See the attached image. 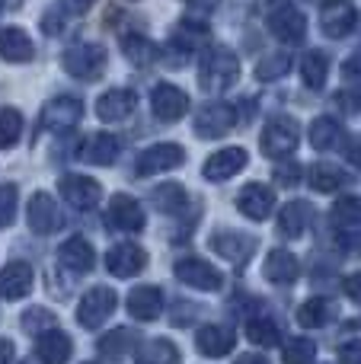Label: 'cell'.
<instances>
[{
    "label": "cell",
    "mask_w": 361,
    "mask_h": 364,
    "mask_svg": "<svg viewBox=\"0 0 361 364\" xmlns=\"http://www.w3.org/2000/svg\"><path fill=\"white\" fill-rule=\"evenodd\" d=\"M339 138H343V128H339L336 119H326V115L313 119V125H311V144L317 147V151H333V147L339 144Z\"/></svg>",
    "instance_id": "obj_31"
},
{
    "label": "cell",
    "mask_w": 361,
    "mask_h": 364,
    "mask_svg": "<svg viewBox=\"0 0 361 364\" xmlns=\"http://www.w3.org/2000/svg\"><path fill=\"white\" fill-rule=\"evenodd\" d=\"M153 205L166 214H176L189 205V198H185V188L179 182H163V186L153 188Z\"/></svg>",
    "instance_id": "obj_32"
},
{
    "label": "cell",
    "mask_w": 361,
    "mask_h": 364,
    "mask_svg": "<svg viewBox=\"0 0 361 364\" xmlns=\"http://www.w3.org/2000/svg\"><path fill=\"white\" fill-rule=\"evenodd\" d=\"M106 220L115 230L138 233V230H144V208H141L138 198H131V195H112Z\"/></svg>",
    "instance_id": "obj_14"
},
{
    "label": "cell",
    "mask_w": 361,
    "mask_h": 364,
    "mask_svg": "<svg viewBox=\"0 0 361 364\" xmlns=\"http://www.w3.org/2000/svg\"><path fill=\"white\" fill-rule=\"evenodd\" d=\"M58 192L68 205H74L77 211H90V208L99 205L102 198V186L90 176H80V173H64L58 179Z\"/></svg>",
    "instance_id": "obj_6"
},
{
    "label": "cell",
    "mask_w": 361,
    "mask_h": 364,
    "mask_svg": "<svg viewBox=\"0 0 361 364\" xmlns=\"http://www.w3.org/2000/svg\"><path fill=\"white\" fill-rule=\"evenodd\" d=\"M26 214H29V227L38 233V237H48V233H55V230H61V227H64L61 208H58V201L51 198L48 192H36V195H32Z\"/></svg>",
    "instance_id": "obj_8"
},
{
    "label": "cell",
    "mask_w": 361,
    "mask_h": 364,
    "mask_svg": "<svg viewBox=\"0 0 361 364\" xmlns=\"http://www.w3.org/2000/svg\"><path fill=\"white\" fill-rule=\"evenodd\" d=\"M115 307H119L115 291L106 288V284H96V288H90L87 294H83V301L77 304V323H80L83 329H99L102 323L115 314Z\"/></svg>",
    "instance_id": "obj_3"
},
{
    "label": "cell",
    "mask_w": 361,
    "mask_h": 364,
    "mask_svg": "<svg viewBox=\"0 0 361 364\" xmlns=\"http://www.w3.org/2000/svg\"><path fill=\"white\" fill-rule=\"evenodd\" d=\"M32 55H36V45L26 36V29H19V26L0 29V58H4V61L26 64V61H32Z\"/></svg>",
    "instance_id": "obj_23"
},
{
    "label": "cell",
    "mask_w": 361,
    "mask_h": 364,
    "mask_svg": "<svg viewBox=\"0 0 361 364\" xmlns=\"http://www.w3.org/2000/svg\"><path fill=\"white\" fill-rule=\"evenodd\" d=\"M234 342H237V336H234V329L230 326H202L195 333V348L205 355V358H224L227 352H234Z\"/></svg>",
    "instance_id": "obj_20"
},
{
    "label": "cell",
    "mask_w": 361,
    "mask_h": 364,
    "mask_svg": "<svg viewBox=\"0 0 361 364\" xmlns=\"http://www.w3.org/2000/svg\"><path fill=\"white\" fill-rule=\"evenodd\" d=\"M307 179H311V186L317 188V192H336V188L345 182V173L333 164H313L311 173H307Z\"/></svg>",
    "instance_id": "obj_34"
},
{
    "label": "cell",
    "mask_w": 361,
    "mask_h": 364,
    "mask_svg": "<svg viewBox=\"0 0 361 364\" xmlns=\"http://www.w3.org/2000/svg\"><path fill=\"white\" fill-rule=\"evenodd\" d=\"M358 160H361V151H358Z\"/></svg>",
    "instance_id": "obj_52"
},
{
    "label": "cell",
    "mask_w": 361,
    "mask_h": 364,
    "mask_svg": "<svg viewBox=\"0 0 361 364\" xmlns=\"http://www.w3.org/2000/svg\"><path fill=\"white\" fill-rule=\"evenodd\" d=\"M326 74H330V61H326L323 51H307L301 58V80L311 90H320L326 83Z\"/></svg>",
    "instance_id": "obj_29"
},
{
    "label": "cell",
    "mask_w": 361,
    "mask_h": 364,
    "mask_svg": "<svg viewBox=\"0 0 361 364\" xmlns=\"http://www.w3.org/2000/svg\"><path fill=\"white\" fill-rule=\"evenodd\" d=\"M58 259H61L64 269H68V272H77V275H83V272H90V269L96 265L93 246H90L83 237H70L68 243L58 250Z\"/></svg>",
    "instance_id": "obj_25"
},
{
    "label": "cell",
    "mask_w": 361,
    "mask_h": 364,
    "mask_svg": "<svg viewBox=\"0 0 361 364\" xmlns=\"http://www.w3.org/2000/svg\"><path fill=\"white\" fill-rule=\"evenodd\" d=\"M298 179H301V164H281L275 170V182L279 186H294Z\"/></svg>",
    "instance_id": "obj_44"
},
{
    "label": "cell",
    "mask_w": 361,
    "mask_h": 364,
    "mask_svg": "<svg viewBox=\"0 0 361 364\" xmlns=\"http://www.w3.org/2000/svg\"><path fill=\"white\" fill-rule=\"evenodd\" d=\"M13 218H16V186L4 182L0 186V227L13 224Z\"/></svg>",
    "instance_id": "obj_42"
},
{
    "label": "cell",
    "mask_w": 361,
    "mask_h": 364,
    "mask_svg": "<svg viewBox=\"0 0 361 364\" xmlns=\"http://www.w3.org/2000/svg\"><path fill=\"white\" fill-rule=\"evenodd\" d=\"M83 119V102L77 96H55L42 106L38 115V132H70Z\"/></svg>",
    "instance_id": "obj_4"
},
{
    "label": "cell",
    "mask_w": 361,
    "mask_h": 364,
    "mask_svg": "<svg viewBox=\"0 0 361 364\" xmlns=\"http://www.w3.org/2000/svg\"><path fill=\"white\" fill-rule=\"evenodd\" d=\"M134 109H138V96L122 87L106 90V93L96 100V115H99L102 122H125Z\"/></svg>",
    "instance_id": "obj_17"
},
{
    "label": "cell",
    "mask_w": 361,
    "mask_h": 364,
    "mask_svg": "<svg viewBox=\"0 0 361 364\" xmlns=\"http://www.w3.org/2000/svg\"><path fill=\"white\" fill-rule=\"evenodd\" d=\"M262 275H266L269 282H275V284H291L294 278L301 275V265H298V259H294V252H288V250H272V252L266 256Z\"/></svg>",
    "instance_id": "obj_27"
},
{
    "label": "cell",
    "mask_w": 361,
    "mask_h": 364,
    "mask_svg": "<svg viewBox=\"0 0 361 364\" xmlns=\"http://www.w3.org/2000/svg\"><path fill=\"white\" fill-rule=\"evenodd\" d=\"M134 346V333L131 329H112L106 339H99V352L112 361H122Z\"/></svg>",
    "instance_id": "obj_35"
},
{
    "label": "cell",
    "mask_w": 361,
    "mask_h": 364,
    "mask_svg": "<svg viewBox=\"0 0 361 364\" xmlns=\"http://www.w3.org/2000/svg\"><path fill=\"white\" fill-rule=\"evenodd\" d=\"M106 61L109 51L96 42H74L61 55V68L77 80H99L102 70H106Z\"/></svg>",
    "instance_id": "obj_2"
},
{
    "label": "cell",
    "mask_w": 361,
    "mask_h": 364,
    "mask_svg": "<svg viewBox=\"0 0 361 364\" xmlns=\"http://www.w3.org/2000/svg\"><path fill=\"white\" fill-rule=\"evenodd\" d=\"M343 288H345V294H349L352 301L361 304V272H352V275L343 282Z\"/></svg>",
    "instance_id": "obj_46"
},
{
    "label": "cell",
    "mask_w": 361,
    "mask_h": 364,
    "mask_svg": "<svg viewBox=\"0 0 361 364\" xmlns=\"http://www.w3.org/2000/svg\"><path fill=\"white\" fill-rule=\"evenodd\" d=\"M333 224L339 227H361V195H345L333 205Z\"/></svg>",
    "instance_id": "obj_36"
},
{
    "label": "cell",
    "mask_w": 361,
    "mask_h": 364,
    "mask_svg": "<svg viewBox=\"0 0 361 364\" xmlns=\"http://www.w3.org/2000/svg\"><path fill=\"white\" fill-rule=\"evenodd\" d=\"M247 160L249 157L243 147H224V151H217L208 157V164H205V179H211V182L230 179L234 173H240L243 166H247Z\"/></svg>",
    "instance_id": "obj_22"
},
{
    "label": "cell",
    "mask_w": 361,
    "mask_h": 364,
    "mask_svg": "<svg viewBox=\"0 0 361 364\" xmlns=\"http://www.w3.org/2000/svg\"><path fill=\"white\" fill-rule=\"evenodd\" d=\"M339 102H343L345 109H349V112H358L361 109V90H345V93H339Z\"/></svg>",
    "instance_id": "obj_48"
},
{
    "label": "cell",
    "mask_w": 361,
    "mask_h": 364,
    "mask_svg": "<svg viewBox=\"0 0 361 364\" xmlns=\"http://www.w3.org/2000/svg\"><path fill=\"white\" fill-rule=\"evenodd\" d=\"M333 316V307L323 301V297H307L298 307V323L301 326H323Z\"/></svg>",
    "instance_id": "obj_37"
},
{
    "label": "cell",
    "mask_w": 361,
    "mask_h": 364,
    "mask_svg": "<svg viewBox=\"0 0 361 364\" xmlns=\"http://www.w3.org/2000/svg\"><path fill=\"white\" fill-rule=\"evenodd\" d=\"M313 355H317V346H313L311 339H301V336H294V339L285 342V352H281V358H285V364H311Z\"/></svg>",
    "instance_id": "obj_41"
},
{
    "label": "cell",
    "mask_w": 361,
    "mask_h": 364,
    "mask_svg": "<svg viewBox=\"0 0 361 364\" xmlns=\"http://www.w3.org/2000/svg\"><path fill=\"white\" fill-rule=\"evenodd\" d=\"M19 134H23V115H19V109H10V106L0 109V147L10 151L19 141Z\"/></svg>",
    "instance_id": "obj_38"
},
{
    "label": "cell",
    "mask_w": 361,
    "mask_h": 364,
    "mask_svg": "<svg viewBox=\"0 0 361 364\" xmlns=\"http://www.w3.org/2000/svg\"><path fill=\"white\" fill-rule=\"evenodd\" d=\"M115 157H119V138H112V134H90L80 147L83 164L109 166V164H115Z\"/></svg>",
    "instance_id": "obj_26"
},
{
    "label": "cell",
    "mask_w": 361,
    "mask_h": 364,
    "mask_svg": "<svg viewBox=\"0 0 361 364\" xmlns=\"http://www.w3.org/2000/svg\"><path fill=\"white\" fill-rule=\"evenodd\" d=\"M234 364H269L262 355H256V352H249V355H243V358H237Z\"/></svg>",
    "instance_id": "obj_51"
},
{
    "label": "cell",
    "mask_w": 361,
    "mask_h": 364,
    "mask_svg": "<svg viewBox=\"0 0 361 364\" xmlns=\"http://www.w3.org/2000/svg\"><path fill=\"white\" fill-rule=\"evenodd\" d=\"M272 205H275V195L272 188H266L262 182H249V186L240 188L237 195V208L240 214H247L249 220H266L272 214Z\"/></svg>",
    "instance_id": "obj_18"
},
{
    "label": "cell",
    "mask_w": 361,
    "mask_h": 364,
    "mask_svg": "<svg viewBox=\"0 0 361 364\" xmlns=\"http://www.w3.org/2000/svg\"><path fill=\"white\" fill-rule=\"evenodd\" d=\"M55 323H58L55 314H48L45 307H32V310H26V314H23V326L29 329V333H36V329H42V333H45V329H51Z\"/></svg>",
    "instance_id": "obj_43"
},
{
    "label": "cell",
    "mask_w": 361,
    "mask_h": 364,
    "mask_svg": "<svg viewBox=\"0 0 361 364\" xmlns=\"http://www.w3.org/2000/svg\"><path fill=\"white\" fill-rule=\"evenodd\" d=\"M61 4H64V6H68V10H70V13H87V10H90V6H93V4H96V0H61Z\"/></svg>",
    "instance_id": "obj_49"
},
{
    "label": "cell",
    "mask_w": 361,
    "mask_h": 364,
    "mask_svg": "<svg viewBox=\"0 0 361 364\" xmlns=\"http://www.w3.org/2000/svg\"><path fill=\"white\" fill-rule=\"evenodd\" d=\"M128 314L141 323H151L163 314V291L153 288V284H141L128 294Z\"/></svg>",
    "instance_id": "obj_21"
},
{
    "label": "cell",
    "mask_w": 361,
    "mask_h": 364,
    "mask_svg": "<svg viewBox=\"0 0 361 364\" xmlns=\"http://www.w3.org/2000/svg\"><path fill=\"white\" fill-rule=\"evenodd\" d=\"M298 138H301V132L291 119H272L266 128H262L259 144H262V154H266V157L288 160L294 154V147H298Z\"/></svg>",
    "instance_id": "obj_5"
},
{
    "label": "cell",
    "mask_w": 361,
    "mask_h": 364,
    "mask_svg": "<svg viewBox=\"0 0 361 364\" xmlns=\"http://www.w3.org/2000/svg\"><path fill=\"white\" fill-rule=\"evenodd\" d=\"M237 80H240V61H237L234 51L224 48V45L205 51L202 61H198V83H202L205 93H224Z\"/></svg>",
    "instance_id": "obj_1"
},
{
    "label": "cell",
    "mask_w": 361,
    "mask_h": 364,
    "mask_svg": "<svg viewBox=\"0 0 361 364\" xmlns=\"http://www.w3.org/2000/svg\"><path fill=\"white\" fill-rule=\"evenodd\" d=\"M234 122H237L234 106H227V102H208V106H202L195 115V134L198 138H208V141L224 138V134L234 128Z\"/></svg>",
    "instance_id": "obj_7"
},
{
    "label": "cell",
    "mask_w": 361,
    "mask_h": 364,
    "mask_svg": "<svg viewBox=\"0 0 361 364\" xmlns=\"http://www.w3.org/2000/svg\"><path fill=\"white\" fill-rule=\"evenodd\" d=\"M151 109L160 122H179L189 112V96L173 83H157L151 93Z\"/></svg>",
    "instance_id": "obj_13"
},
{
    "label": "cell",
    "mask_w": 361,
    "mask_h": 364,
    "mask_svg": "<svg viewBox=\"0 0 361 364\" xmlns=\"http://www.w3.org/2000/svg\"><path fill=\"white\" fill-rule=\"evenodd\" d=\"M311 218H313V208L307 205V201H291V205L281 208L279 227L285 237H301V233L307 230V224H311Z\"/></svg>",
    "instance_id": "obj_28"
},
{
    "label": "cell",
    "mask_w": 361,
    "mask_h": 364,
    "mask_svg": "<svg viewBox=\"0 0 361 364\" xmlns=\"http://www.w3.org/2000/svg\"><path fill=\"white\" fill-rule=\"evenodd\" d=\"M269 29H272L275 38L288 45H298L301 38L307 36V16L291 4H279L272 13H269Z\"/></svg>",
    "instance_id": "obj_9"
},
{
    "label": "cell",
    "mask_w": 361,
    "mask_h": 364,
    "mask_svg": "<svg viewBox=\"0 0 361 364\" xmlns=\"http://www.w3.org/2000/svg\"><path fill=\"white\" fill-rule=\"evenodd\" d=\"M253 246H256V240L247 237V233H240V230H217V233H211V250H215L217 256H224L227 262H234V265L247 262V259L253 256Z\"/></svg>",
    "instance_id": "obj_15"
},
{
    "label": "cell",
    "mask_w": 361,
    "mask_h": 364,
    "mask_svg": "<svg viewBox=\"0 0 361 364\" xmlns=\"http://www.w3.org/2000/svg\"><path fill=\"white\" fill-rule=\"evenodd\" d=\"M343 70H345V77H361V48H355L349 58H345Z\"/></svg>",
    "instance_id": "obj_47"
},
{
    "label": "cell",
    "mask_w": 361,
    "mask_h": 364,
    "mask_svg": "<svg viewBox=\"0 0 361 364\" xmlns=\"http://www.w3.org/2000/svg\"><path fill=\"white\" fill-rule=\"evenodd\" d=\"M10 358H13V342L0 339V364H10Z\"/></svg>",
    "instance_id": "obj_50"
},
{
    "label": "cell",
    "mask_w": 361,
    "mask_h": 364,
    "mask_svg": "<svg viewBox=\"0 0 361 364\" xmlns=\"http://www.w3.org/2000/svg\"><path fill=\"white\" fill-rule=\"evenodd\" d=\"M339 364H361V339L343 342V348H339Z\"/></svg>",
    "instance_id": "obj_45"
},
{
    "label": "cell",
    "mask_w": 361,
    "mask_h": 364,
    "mask_svg": "<svg viewBox=\"0 0 361 364\" xmlns=\"http://www.w3.org/2000/svg\"><path fill=\"white\" fill-rule=\"evenodd\" d=\"M183 160H185V151L179 144H153L138 154L134 173H138V176H153V173H166V170H173V166H179Z\"/></svg>",
    "instance_id": "obj_11"
},
{
    "label": "cell",
    "mask_w": 361,
    "mask_h": 364,
    "mask_svg": "<svg viewBox=\"0 0 361 364\" xmlns=\"http://www.w3.org/2000/svg\"><path fill=\"white\" fill-rule=\"evenodd\" d=\"M70 352H74V342H70L68 333L61 329H45L42 336L36 339V355L42 364H68L70 361Z\"/></svg>",
    "instance_id": "obj_19"
},
{
    "label": "cell",
    "mask_w": 361,
    "mask_h": 364,
    "mask_svg": "<svg viewBox=\"0 0 361 364\" xmlns=\"http://www.w3.org/2000/svg\"><path fill=\"white\" fill-rule=\"evenodd\" d=\"M122 51H125V58L131 64H138V68H144V64H151L153 58H157V45H153L151 38L138 36V32L122 36Z\"/></svg>",
    "instance_id": "obj_30"
},
{
    "label": "cell",
    "mask_w": 361,
    "mask_h": 364,
    "mask_svg": "<svg viewBox=\"0 0 361 364\" xmlns=\"http://www.w3.org/2000/svg\"><path fill=\"white\" fill-rule=\"evenodd\" d=\"M179 348L166 339H153L147 342L144 348L138 352V364H179Z\"/></svg>",
    "instance_id": "obj_33"
},
{
    "label": "cell",
    "mask_w": 361,
    "mask_h": 364,
    "mask_svg": "<svg viewBox=\"0 0 361 364\" xmlns=\"http://www.w3.org/2000/svg\"><path fill=\"white\" fill-rule=\"evenodd\" d=\"M247 339L253 346H275L279 342V326L272 320H266V316H256V320L247 323Z\"/></svg>",
    "instance_id": "obj_39"
},
{
    "label": "cell",
    "mask_w": 361,
    "mask_h": 364,
    "mask_svg": "<svg viewBox=\"0 0 361 364\" xmlns=\"http://www.w3.org/2000/svg\"><path fill=\"white\" fill-rule=\"evenodd\" d=\"M106 265L115 278H131L147 265V252L134 243H119L106 252Z\"/></svg>",
    "instance_id": "obj_16"
},
{
    "label": "cell",
    "mask_w": 361,
    "mask_h": 364,
    "mask_svg": "<svg viewBox=\"0 0 361 364\" xmlns=\"http://www.w3.org/2000/svg\"><path fill=\"white\" fill-rule=\"evenodd\" d=\"M288 70H291V58L288 55H266L259 64H256V77H259L262 83L279 80V77H285Z\"/></svg>",
    "instance_id": "obj_40"
},
{
    "label": "cell",
    "mask_w": 361,
    "mask_h": 364,
    "mask_svg": "<svg viewBox=\"0 0 361 364\" xmlns=\"http://www.w3.org/2000/svg\"><path fill=\"white\" fill-rule=\"evenodd\" d=\"M355 19L358 10L352 0H326L320 6V26L330 38H345L352 29H355Z\"/></svg>",
    "instance_id": "obj_10"
},
{
    "label": "cell",
    "mask_w": 361,
    "mask_h": 364,
    "mask_svg": "<svg viewBox=\"0 0 361 364\" xmlns=\"http://www.w3.org/2000/svg\"><path fill=\"white\" fill-rule=\"evenodd\" d=\"M176 278L183 284H189V288H195V291H217L221 288V272L215 269L211 262H205V259H195V256H189V259H179L176 262Z\"/></svg>",
    "instance_id": "obj_12"
},
{
    "label": "cell",
    "mask_w": 361,
    "mask_h": 364,
    "mask_svg": "<svg viewBox=\"0 0 361 364\" xmlns=\"http://www.w3.org/2000/svg\"><path fill=\"white\" fill-rule=\"evenodd\" d=\"M32 265L29 262H10L4 265V272H0V297H6V301H19V297H26L32 291Z\"/></svg>",
    "instance_id": "obj_24"
}]
</instances>
